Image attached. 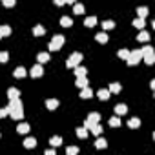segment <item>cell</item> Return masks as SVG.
Instances as JSON below:
<instances>
[{"instance_id": "cell-1", "label": "cell", "mask_w": 155, "mask_h": 155, "mask_svg": "<svg viewBox=\"0 0 155 155\" xmlns=\"http://www.w3.org/2000/svg\"><path fill=\"white\" fill-rule=\"evenodd\" d=\"M64 40H66V38H64L62 35H55L53 40L49 42V51H58V49L64 46Z\"/></svg>"}, {"instance_id": "cell-24", "label": "cell", "mask_w": 155, "mask_h": 155, "mask_svg": "<svg viewBox=\"0 0 155 155\" xmlns=\"http://www.w3.org/2000/svg\"><path fill=\"white\" fill-rule=\"evenodd\" d=\"M44 33H46V28H44V26H35V28H33V35H35V37H42Z\"/></svg>"}, {"instance_id": "cell-45", "label": "cell", "mask_w": 155, "mask_h": 155, "mask_svg": "<svg viewBox=\"0 0 155 155\" xmlns=\"http://www.w3.org/2000/svg\"><path fill=\"white\" fill-rule=\"evenodd\" d=\"M0 38H2V35H0Z\"/></svg>"}, {"instance_id": "cell-29", "label": "cell", "mask_w": 155, "mask_h": 155, "mask_svg": "<svg viewBox=\"0 0 155 155\" xmlns=\"http://www.w3.org/2000/svg\"><path fill=\"white\" fill-rule=\"evenodd\" d=\"M113 28H115V22H113V20H104V22H102V29H104V31H110V29H113Z\"/></svg>"}, {"instance_id": "cell-27", "label": "cell", "mask_w": 155, "mask_h": 155, "mask_svg": "<svg viewBox=\"0 0 155 155\" xmlns=\"http://www.w3.org/2000/svg\"><path fill=\"white\" fill-rule=\"evenodd\" d=\"M17 97H20V91L17 88H9L8 90V99H17Z\"/></svg>"}, {"instance_id": "cell-5", "label": "cell", "mask_w": 155, "mask_h": 155, "mask_svg": "<svg viewBox=\"0 0 155 155\" xmlns=\"http://www.w3.org/2000/svg\"><path fill=\"white\" fill-rule=\"evenodd\" d=\"M95 122H101V113H97V111H93V113L88 115V119L84 120V126H88V124H95Z\"/></svg>"}, {"instance_id": "cell-28", "label": "cell", "mask_w": 155, "mask_h": 155, "mask_svg": "<svg viewBox=\"0 0 155 155\" xmlns=\"http://www.w3.org/2000/svg\"><path fill=\"white\" fill-rule=\"evenodd\" d=\"M108 146V142H106V139H102V137H99L97 140H95V148H99V150H104Z\"/></svg>"}, {"instance_id": "cell-9", "label": "cell", "mask_w": 155, "mask_h": 155, "mask_svg": "<svg viewBox=\"0 0 155 155\" xmlns=\"http://www.w3.org/2000/svg\"><path fill=\"white\" fill-rule=\"evenodd\" d=\"M17 133H20V135L29 133V124H28V122H20V124L17 126Z\"/></svg>"}, {"instance_id": "cell-20", "label": "cell", "mask_w": 155, "mask_h": 155, "mask_svg": "<svg viewBox=\"0 0 155 155\" xmlns=\"http://www.w3.org/2000/svg\"><path fill=\"white\" fill-rule=\"evenodd\" d=\"M84 11H86V9H84V6H82V4H77V2L73 4V13H75V15H82Z\"/></svg>"}, {"instance_id": "cell-32", "label": "cell", "mask_w": 155, "mask_h": 155, "mask_svg": "<svg viewBox=\"0 0 155 155\" xmlns=\"http://www.w3.org/2000/svg\"><path fill=\"white\" fill-rule=\"evenodd\" d=\"M110 93H120V84L119 82H111L110 84Z\"/></svg>"}, {"instance_id": "cell-15", "label": "cell", "mask_w": 155, "mask_h": 155, "mask_svg": "<svg viewBox=\"0 0 155 155\" xmlns=\"http://www.w3.org/2000/svg\"><path fill=\"white\" fill-rule=\"evenodd\" d=\"M81 97H82V99H91V97H93V91H91L88 86H86V88H81Z\"/></svg>"}, {"instance_id": "cell-2", "label": "cell", "mask_w": 155, "mask_h": 155, "mask_svg": "<svg viewBox=\"0 0 155 155\" xmlns=\"http://www.w3.org/2000/svg\"><path fill=\"white\" fill-rule=\"evenodd\" d=\"M140 58H142V55H140V49H135V51H130V53H128V57H126V62H128L130 66H135V64H139V62H140Z\"/></svg>"}, {"instance_id": "cell-3", "label": "cell", "mask_w": 155, "mask_h": 155, "mask_svg": "<svg viewBox=\"0 0 155 155\" xmlns=\"http://www.w3.org/2000/svg\"><path fill=\"white\" fill-rule=\"evenodd\" d=\"M79 64H82V53H73L68 58V62H66L68 68H75V66H79Z\"/></svg>"}, {"instance_id": "cell-17", "label": "cell", "mask_w": 155, "mask_h": 155, "mask_svg": "<svg viewBox=\"0 0 155 155\" xmlns=\"http://www.w3.org/2000/svg\"><path fill=\"white\" fill-rule=\"evenodd\" d=\"M75 86H77V88H86V86H88V79H86V77H77Z\"/></svg>"}, {"instance_id": "cell-43", "label": "cell", "mask_w": 155, "mask_h": 155, "mask_svg": "<svg viewBox=\"0 0 155 155\" xmlns=\"http://www.w3.org/2000/svg\"><path fill=\"white\" fill-rule=\"evenodd\" d=\"M46 155H55V150H46Z\"/></svg>"}, {"instance_id": "cell-8", "label": "cell", "mask_w": 155, "mask_h": 155, "mask_svg": "<svg viewBox=\"0 0 155 155\" xmlns=\"http://www.w3.org/2000/svg\"><path fill=\"white\" fill-rule=\"evenodd\" d=\"M73 69H75V77H86V73H88V69H86V68H84L82 64L75 66Z\"/></svg>"}, {"instance_id": "cell-19", "label": "cell", "mask_w": 155, "mask_h": 155, "mask_svg": "<svg viewBox=\"0 0 155 155\" xmlns=\"http://www.w3.org/2000/svg\"><path fill=\"white\" fill-rule=\"evenodd\" d=\"M77 137H79V139H86V137H88V128H86V126L77 128Z\"/></svg>"}, {"instance_id": "cell-12", "label": "cell", "mask_w": 155, "mask_h": 155, "mask_svg": "<svg viewBox=\"0 0 155 155\" xmlns=\"http://www.w3.org/2000/svg\"><path fill=\"white\" fill-rule=\"evenodd\" d=\"M37 146V139H33V137H28V139H24V148H28V150H33Z\"/></svg>"}, {"instance_id": "cell-35", "label": "cell", "mask_w": 155, "mask_h": 155, "mask_svg": "<svg viewBox=\"0 0 155 155\" xmlns=\"http://www.w3.org/2000/svg\"><path fill=\"white\" fill-rule=\"evenodd\" d=\"M110 126H111V128H119V126H120V119H119V115L110 119Z\"/></svg>"}, {"instance_id": "cell-30", "label": "cell", "mask_w": 155, "mask_h": 155, "mask_svg": "<svg viewBox=\"0 0 155 155\" xmlns=\"http://www.w3.org/2000/svg\"><path fill=\"white\" fill-rule=\"evenodd\" d=\"M49 144H51L53 148H57V146H60V144H62V139H60L58 135H55V137H51V139H49Z\"/></svg>"}, {"instance_id": "cell-42", "label": "cell", "mask_w": 155, "mask_h": 155, "mask_svg": "<svg viewBox=\"0 0 155 155\" xmlns=\"http://www.w3.org/2000/svg\"><path fill=\"white\" fill-rule=\"evenodd\" d=\"M53 2H55V6H64L66 0H53Z\"/></svg>"}, {"instance_id": "cell-31", "label": "cell", "mask_w": 155, "mask_h": 155, "mask_svg": "<svg viewBox=\"0 0 155 155\" xmlns=\"http://www.w3.org/2000/svg\"><path fill=\"white\" fill-rule=\"evenodd\" d=\"M137 15H139L140 18H146V17H148V8H144V6L137 8Z\"/></svg>"}, {"instance_id": "cell-26", "label": "cell", "mask_w": 155, "mask_h": 155, "mask_svg": "<svg viewBox=\"0 0 155 155\" xmlns=\"http://www.w3.org/2000/svg\"><path fill=\"white\" fill-rule=\"evenodd\" d=\"M142 58H144V62H146L148 66H151V64L155 62V53H148V55H142Z\"/></svg>"}, {"instance_id": "cell-36", "label": "cell", "mask_w": 155, "mask_h": 155, "mask_svg": "<svg viewBox=\"0 0 155 155\" xmlns=\"http://www.w3.org/2000/svg\"><path fill=\"white\" fill-rule=\"evenodd\" d=\"M77 153H79V148L77 146H68L66 148V155H77Z\"/></svg>"}, {"instance_id": "cell-4", "label": "cell", "mask_w": 155, "mask_h": 155, "mask_svg": "<svg viewBox=\"0 0 155 155\" xmlns=\"http://www.w3.org/2000/svg\"><path fill=\"white\" fill-rule=\"evenodd\" d=\"M29 75L33 77V79H38V77H42V75H44V68H42V64L33 66V68H31V71H29Z\"/></svg>"}, {"instance_id": "cell-10", "label": "cell", "mask_w": 155, "mask_h": 155, "mask_svg": "<svg viewBox=\"0 0 155 155\" xmlns=\"http://www.w3.org/2000/svg\"><path fill=\"white\" fill-rule=\"evenodd\" d=\"M137 40L146 44V42L150 40V33H148V31H144V29H140V31H139V35H137Z\"/></svg>"}, {"instance_id": "cell-7", "label": "cell", "mask_w": 155, "mask_h": 155, "mask_svg": "<svg viewBox=\"0 0 155 155\" xmlns=\"http://www.w3.org/2000/svg\"><path fill=\"white\" fill-rule=\"evenodd\" d=\"M20 108H24L22 106V102H20V99L17 97V99H9V104H8V110L11 111V110H20Z\"/></svg>"}, {"instance_id": "cell-6", "label": "cell", "mask_w": 155, "mask_h": 155, "mask_svg": "<svg viewBox=\"0 0 155 155\" xmlns=\"http://www.w3.org/2000/svg\"><path fill=\"white\" fill-rule=\"evenodd\" d=\"M86 128H88V131H91L95 137H99V135L102 133V126H101L99 122H95V124H88Z\"/></svg>"}, {"instance_id": "cell-37", "label": "cell", "mask_w": 155, "mask_h": 155, "mask_svg": "<svg viewBox=\"0 0 155 155\" xmlns=\"http://www.w3.org/2000/svg\"><path fill=\"white\" fill-rule=\"evenodd\" d=\"M128 53H130L128 49H119V51H117V57H119V58H122V60H126Z\"/></svg>"}, {"instance_id": "cell-13", "label": "cell", "mask_w": 155, "mask_h": 155, "mask_svg": "<svg viewBox=\"0 0 155 155\" xmlns=\"http://www.w3.org/2000/svg\"><path fill=\"white\" fill-rule=\"evenodd\" d=\"M26 75H28V71H26L22 66H20V68H17V69L13 71V77H15V79H24Z\"/></svg>"}, {"instance_id": "cell-14", "label": "cell", "mask_w": 155, "mask_h": 155, "mask_svg": "<svg viewBox=\"0 0 155 155\" xmlns=\"http://www.w3.org/2000/svg\"><path fill=\"white\" fill-rule=\"evenodd\" d=\"M115 113H117L119 117H120V115H126V113H128V106H126V104H117V106H115Z\"/></svg>"}, {"instance_id": "cell-11", "label": "cell", "mask_w": 155, "mask_h": 155, "mask_svg": "<svg viewBox=\"0 0 155 155\" xmlns=\"http://www.w3.org/2000/svg\"><path fill=\"white\" fill-rule=\"evenodd\" d=\"M46 108H48L49 111L57 110V108H58V101H57V99H48V101H46Z\"/></svg>"}, {"instance_id": "cell-21", "label": "cell", "mask_w": 155, "mask_h": 155, "mask_svg": "<svg viewBox=\"0 0 155 155\" xmlns=\"http://www.w3.org/2000/svg\"><path fill=\"white\" fill-rule=\"evenodd\" d=\"M60 26H62V28H71V26H73V20H71L69 17H62V18H60Z\"/></svg>"}, {"instance_id": "cell-23", "label": "cell", "mask_w": 155, "mask_h": 155, "mask_svg": "<svg viewBox=\"0 0 155 155\" xmlns=\"http://www.w3.org/2000/svg\"><path fill=\"white\" fill-rule=\"evenodd\" d=\"M133 26H135L137 29H144V26H146V22H144V18H140V17H137V18L133 20Z\"/></svg>"}, {"instance_id": "cell-39", "label": "cell", "mask_w": 155, "mask_h": 155, "mask_svg": "<svg viewBox=\"0 0 155 155\" xmlns=\"http://www.w3.org/2000/svg\"><path fill=\"white\" fill-rule=\"evenodd\" d=\"M8 58H9V53H6V51H0V62H8Z\"/></svg>"}, {"instance_id": "cell-34", "label": "cell", "mask_w": 155, "mask_h": 155, "mask_svg": "<svg viewBox=\"0 0 155 155\" xmlns=\"http://www.w3.org/2000/svg\"><path fill=\"white\" fill-rule=\"evenodd\" d=\"M95 38H97L99 44H106V42H108V35H106V33H99Z\"/></svg>"}, {"instance_id": "cell-18", "label": "cell", "mask_w": 155, "mask_h": 155, "mask_svg": "<svg viewBox=\"0 0 155 155\" xmlns=\"http://www.w3.org/2000/svg\"><path fill=\"white\" fill-rule=\"evenodd\" d=\"M128 126H130L131 130H137V128L140 126V119H137V117H133V119H130V120H128Z\"/></svg>"}, {"instance_id": "cell-22", "label": "cell", "mask_w": 155, "mask_h": 155, "mask_svg": "<svg viewBox=\"0 0 155 155\" xmlns=\"http://www.w3.org/2000/svg\"><path fill=\"white\" fill-rule=\"evenodd\" d=\"M84 26H86V28H93V26H97V17H88V18L84 20Z\"/></svg>"}, {"instance_id": "cell-25", "label": "cell", "mask_w": 155, "mask_h": 155, "mask_svg": "<svg viewBox=\"0 0 155 155\" xmlns=\"http://www.w3.org/2000/svg\"><path fill=\"white\" fill-rule=\"evenodd\" d=\"M37 60H38V64H46L49 60V53H38L37 55Z\"/></svg>"}, {"instance_id": "cell-16", "label": "cell", "mask_w": 155, "mask_h": 155, "mask_svg": "<svg viewBox=\"0 0 155 155\" xmlns=\"http://www.w3.org/2000/svg\"><path fill=\"white\" fill-rule=\"evenodd\" d=\"M110 95H111V93H110V90H99V91H97V97H99L101 101H108V99H110Z\"/></svg>"}, {"instance_id": "cell-40", "label": "cell", "mask_w": 155, "mask_h": 155, "mask_svg": "<svg viewBox=\"0 0 155 155\" xmlns=\"http://www.w3.org/2000/svg\"><path fill=\"white\" fill-rule=\"evenodd\" d=\"M2 2H4L6 8H13V6L17 4V0H2Z\"/></svg>"}, {"instance_id": "cell-44", "label": "cell", "mask_w": 155, "mask_h": 155, "mask_svg": "<svg viewBox=\"0 0 155 155\" xmlns=\"http://www.w3.org/2000/svg\"><path fill=\"white\" fill-rule=\"evenodd\" d=\"M75 2H77V0H66V4H71V6H73Z\"/></svg>"}, {"instance_id": "cell-38", "label": "cell", "mask_w": 155, "mask_h": 155, "mask_svg": "<svg viewBox=\"0 0 155 155\" xmlns=\"http://www.w3.org/2000/svg\"><path fill=\"white\" fill-rule=\"evenodd\" d=\"M148 53H153V48H151V46H144V48L140 49V55H148Z\"/></svg>"}, {"instance_id": "cell-33", "label": "cell", "mask_w": 155, "mask_h": 155, "mask_svg": "<svg viewBox=\"0 0 155 155\" xmlns=\"http://www.w3.org/2000/svg\"><path fill=\"white\" fill-rule=\"evenodd\" d=\"M0 35H2V37H9L11 35V28L9 26H0Z\"/></svg>"}, {"instance_id": "cell-41", "label": "cell", "mask_w": 155, "mask_h": 155, "mask_svg": "<svg viewBox=\"0 0 155 155\" xmlns=\"http://www.w3.org/2000/svg\"><path fill=\"white\" fill-rule=\"evenodd\" d=\"M9 115V110L8 108H0V119H4V117H8Z\"/></svg>"}]
</instances>
